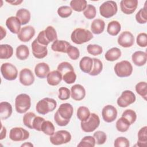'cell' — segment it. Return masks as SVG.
Masks as SVG:
<instances>
[{
    "mask_svg": "<svg viewBox=\"0 0 147 147\" xmlns=\"http://www.w3.org/2000/svg\"><path fill=\"white\" fill-rule=\"evenodd\" d=\"M74 108L69 103H62L54 115L56 123L60 126H65L68 124L72 117Z\"/></svg>",
    "mask_w": 147,
    "mask_h": 147,
    "instance_id": "obj_1",
    "label": "cell"
},
{
    "mask_svg": "<svg viewBox=\"0 0 147 147\" xmlns=\"http://www.w3.org/2000/svg\"><path fill=\"white\" fill-rule=\"evenodd\" d=\"M93 38L91 32L88 29L76 28L71 33V39L76 44L80 45L90 41Z\"/></svg>",
    "mask_w": 147,
    "mask_h": 147,
    "instance_id": "obj_2",
    "label": "cell"
},
{
    "mask_svg": "<svg viewBox=\"0 0 147 147\" xmlns=\"http://www.w3.org/2000/svg\"><path fill=\"white\" fill-rule=\"evenodd\" d=\"M56 106L57 102L54 99L44 98L37 103L36 109L38 113L41 115H45L49 112L53 111Z\"/></svg>",
    "mask_w": 147,
    "mask_h": 147,
    "instance_id": "obj_3",
    "label": "cell"
},
{
    "mask_svg": "<svg viewBox=\"0 0 147 147\" xmlns=\"http://www.w3.org/2000/svg\"><path fill=\"white\" fill-rule=\"evenodd\" d=\"M31 99L26 94H20L15 99V109L20 114L26 113L30 107Z\"/></svg>",
    "mask_w": 147,
    "mask_h": 147,
    "instance_id": "obj_4",
    "label": "cell"
},
{
    "mask_svg": "<svg viewBox=\"0 0 147 147\" xmlns=\"http://www.w3.org/2000/svg\"><path fill=\"white\" fill-rule=\"evenodd\" d=\"M71 134L70 133L65 130H58L50 136L49 141L54 145H60L67 144L71 140Z\"/></svg>",
    "mask_w": 147,
    "mask_h": 147,
    "instance_id": "obj_5",
    "label": "cell"
},
{
    "mask_svg": "<svg viewBox=\"0 0 147 147\" xmlns=\"http://www.w3.org/2000/svg\"><path fill=\"white\" fill-rule=\"evenodd\" d=\"M114 68L115 74L119 78L128 77L133 72L132 65L127 60H122L116 63Z\"/></svg>",
    "mask_w": 147,
    "mask_h": 147,
    "instance_id": "obj_6",
    "label": "cell"
},
{
    "mask_svg": "<svg viewBox=\"0 0 147 147\" xmlns=\"http://www.w3.org/2000/svg\"><path fill=\"white\" fill-rule=\"evenodd\" d=\"M99 124L100 119L99 116L96 114L92 113L86 121H81L80 126L83 131L91 133L98 128Z\"/></svg>",
    "mask_w": 147,
    "mask_h": 147,
    "instance_id": "obj_7",
    "label": "cell"
},
{
    "mask_svg": "<svg viewBox=\"0 0 147 147\" xmlns=\"http://www.w3.org/2000/svg\"><path fill=\"white\" fill-rule=\"evenodd\" d=\"M117 11V5L114 1H105L99 7L100 14L106 18L112 17L116 14Z\"/></svg>",
    "mask_w": 147,
    "mask_h": 147,
    "instance_id": "obj_8",
    "label": "cell"
},
{
    "mask_svg": "<svg viewBox=\"0 0 147 147\" xmlns=\"http://www.w3.org/2000/svg\"><path fill=\"white\" fill-rule=\"evenodd\" d=\"M2 76L7 80H14L18 76V71L15 65L10 63H3L1 66Z\"/></svg>",
    "mask_w": 147,
    "mask_h": 147,
    "instance_id": "obj_9",
    "label": "cell"
},
{
    "mask_svg": "<svg viewBox=\"0 0 147 147\" xmlns=\"http://www.w3.org/2000/svg\"><path fill=\"white\" fill-rule=\"evenodd\" d=\"M136 97L135 94L130 90L123 91L121 96L117 99V105L121 107H126L135 102Z\"/></svg>",
    "mask_w": 147,
    "mask_h": 147,
    "instance_id": "obj_10",
    "label": "cell"
},
{
    "mask_svg": "<svg viewBox=\"0 0 147 147\" xmlns=\"http://www.w3.org/2000/svg\"><path fill=\"white\" fill-rule=\"evenodd\" d=\"M29 133L26 129L21 127H15L11 129L9 138L13 141H23L29 137Z\"/></svg>",
    "mask_w": 147,
    "mask_h": 147,
    "instance_id": "obj_11",
    "label": "cell"
},
{
    "mask_svg": "<svg viewBox=\"0 0 147 147\" xmlns=\"http://www.w3.org/2000/svg\"><path fill=\"white\" fill-rule=\"evenodd\" d=\"M118 112L117 109L113 105H108L105 106L102 110V116L104 121L111 123L115 121L117 117Z\"/></svg>",
    "mask_w": 147,
    "mask_h": 147,
    "instance_id": "obj_12",
    "label": "cell"
},
{
    "mask_svg": "<svg viewBox=\"0 0 147 147\" xmlns=\"http://www.w3.org/2000/svg\"><path fill=\"white\" fill-rule=\"evenodd\" d=\"M118 44L123 48L131 47L134 43V37L133 34L129 31L122 32L117 40Z\"/></svg>",
    "mask_w": 147,
    "mask_h": 147,
    "instance_id": "obj_13",
    "label": "cell"
},
{
    "mask_svg": "<svg viewBox=\"0 0 147 147\" xmlns=\"http://www.w3.org/2000/svg\"><path fill=\"white\" fill-rule=\"evenodd\" d=\"M20 82L25 86H29L34 82V76L32 71L27 68L21 70L19 74Z\"/></svg>",
    "mask_w": 147,
    "mask_h": 147,
    "instance_id": "obj_14",
    "label": "cell"
},
{
    "mask_svg": "<svg viewBox=\"0 0 147 147\" xmlns=\"http://www.w3.org/2000/svg\"><path fill=\"white\" fill-rule=\"evenodd\" d=\"M32 50L33 56L37 59H43L48 55L47 46L39 44L36 38L32 43Z\"/></svg>",
    "mask_w": 147,
    "mask_h": 147,
    "instance_id": "obj_15",
    "label": "cell"
},
{
    "mask_svg": "<svg viewBox=\"0 0 147 147\" xmlns=\"http://www.w3.org/2000/svg\"><path fill=\"white\" fill-rule=\"evenodd\" d=\"M34 28L30 25L22 28L17 34L18 38L22 42H26L29 41L35 34Z\"/></svg>",
    "mask_w": 147,
    "mask_h": 147,
    "instance_id": "obj_16",
    "label": "cell"
},
{
    "mask_svg": "<svg viewBox=\"0 0 147 147\" xmlns=\"http://www.w3.org/2000/svg\"><path fill=\"white\" fill-rule=\"evenodd\" d=\"M138 4L137 0H122L120 2L121 10L125 14H131L136 11Z\"/></svg>",
    "mask_w": 147,
    "mask_h": 147,
    "instance_id": "obj_17",
    "label": "cell"
},
{
    "mask_svg": "<svg viewBox=\"0 0 147 147\" xmlns=\"http://www.w3.org/2000/svg\"><path fill=\"white\" fill-rule=\"evenodd\" d=\"M71 96L76 101L83 100L86 96V90L83 86L79 84H76L71 88Z\"/></svg>",
    "mask_w": 147,
    "mask_h": 147,
    "instance_id": "obj_18",
    "label": "cell"
},
{
    "mask_svg": "<svg viewBox=\"0 0 147 147\" xmlns=\"http://www.w3.org/2000/svg\"><path fill=\"white\" fill-rule=\"evenodd\" d=\"M6 25L8 29L13 34H17L21 30V23L19 19L14 16H11L7 18Z\"/></svg>",
    "mask_w": 147,
    "mask_h": 147,
    "instance_id": "obj_19",
    "label": "cell"
},
{
    "mask_svg": "<svg viewBox=\"0 0 147 147\" xmlns=\"http://www.w3.org/2000/svg\"><path fill=\"white\" fill-rule=\"evenodd\" d=\"M131 60L134 65L138 67L144 65L147 60V54L145 52L138 51L133 53Z\"/></svg>",
    "mask_w": 147,
    "mask_h": 147,
    "instance_id": "obj_20",
    "label": "cell"
},
{
    "mask_svg": "<svg viewBox=\"0 0 147 147\" xmlns=\"http://www.w3.org/2000/svg\"><path fill=\"white\" fill-rule=\"evenodd\" d=\"M50 71L49 66L48 64L42 62L39 63L35 66L34 73L37 77L40 79L47 78Z\"/></svg>",
    "mask_w": 147,
    "mask_h": 147,
    "instance_id": "obj_21",
    "label": "cell"
},
{
    "mask_svg": "<svg viewBox=\"0 0 147 147\" xmlns=\"http://www.w3.org/2000/svg\"><path fill=\"white\" fill-rule=\"evenodd\" d=\"M62 79V75L57 70L49 72L47 76V82L48 84L52 86L58 85Z\"/></svg>",
    "mask_w": 147,
    "mask_h": 147,
    "instance_id": "obj_22",
    "label": "cell"
},
{
    "mask_svg": "<svg viewBox=\"0 0 147 147\" xmlns=\"http://www.w3.org/2000/svg\"><path fill=\"white\" fill-rule=\"evenodd\" d=\"M13 112L11 105L7 102H1L0 103V117L2 120L9 118Z\"/></svg>",
    "mask_w": 147,
    "mask_h": 147,
    "instance_id": "obj_23",
    "label": "cell"
},
{
    "mask_svg": "<svg viewBox=\"0 0 147 147\" xmlns=\"http://www.w3.org/2000/svg\"><path fill=\"white\" fill-rule=\"evenodd\" d=\"M71 44L65 40H56L51 45V49L57 52L67 53V49Z\"/></svg>",
    "mask_w": 147,
    "mask_h": 147,
    "instance_id": "obj_24",
    "label": "cell"
},
{
    "mask_svg": "<svg viewBox=\"0 0 147 147\" xmlns=\"http://www.w3.org/2000/svg\"><path fill=\"white\" fill-rule=\"evenodd\" d=\"M93 60L92 58L88 56L83 57L79 62V67L81 71L84 73L89 74L92 68Z\"/></svg>",
    "mask_w": 147,
    "mask_h": 147,
    "instance_id": "obj_25",
    "label": "cell"
},
{
    "mask_svg": "<svg viewBox=\"0 0 147 147\" xmlns=\"http://www.w3.org/2000/svg\"><path fill=\"white\" fill-rule=\"evenodd\" d=\"M105 27V21L102 19H95L91 24V33L95 34H99L102 33Z\"/></svg>",
    "mask_w": 147,
    "mask_h": 147,
    "instance_id": "obj_26",
    "label": "cell"
},
{
    "mask_svg": "<svg viewBox=\"0 0 147 147\" xmlns=\"http://www.w3.org/2000/svg\"><path fill=\"white\" fill-rule=\"evenodd\" d=\"M16 17L19 19L22 25H25L30 21L31 15L28 9L22 8L17 10Z\"/></svg>",
    "mask_w": 147,
    "mask_h": 147,
    "instance_id": "obj_27",
    "label": "cell"
},
{
    "mask_svg": "<svg viewBox=\"0 0 147 147\" xmlns=\"http://www.w3.org/2000/svg\"><path fill=\"white\" fill-rule=\"evenodd\" d=\"M121 51L117 47H113L109 49L105 55V57L107 61H114L118 60L121 56Z\"/></svg>",
    "mask_w": 147,
    "mask_h": 147,
    "instance_id": "obj_28",
    "label": "cell"
},
{
    "mask_svg": "<svg viewBox=\"0 0 147 147\" xmlns=\"http://www.w3.org/2000/svg\"><path fill=\"white\" fill-rule=\"evenodd\" d=\"M13 54V48L9 44L0 45V59H8L10 58Z\"/></svg>",
    "mask_w": 147,
    "mask_h": 147,
    "instance_id": "obj_29",
    "label": "cell"
},
{
    "mask_svg": "<svg viewBox=\"0 0 147 147\" xmlns=\"http://www.w3.org/2000/svg\"><path fill=\"white\" fill-rule=\"evenodd\" d=\"M121 29V25L120 23L116 20H113L108 24L107 32L111 36H115L119 33Z\"/></svg>",
    "mask_w": 147,
    "mask_h": 147,
    "instance_id": "obj_30",
    "label": "cell"
},
{
    "mask_svg": "<svg viewBox=\"0 0 147 147\" xmlns=\"http://www.w3.org/2000/svg\"><path fill=\"white\" fill-rule=\"evenodd\" d=\"M16 55L17 58L20 60H26L29 55V48L23 44L19 45L16 48Z\"/></svg>",
    "mask_w": 147,
    "mask_h": 147,
    "instance_id": "obj_31",
    "label": "cell"
},
{
    "mask_svg": "<svg viewBox=\"0 0 147 147\" xmlns=\"http://www.w3.org/2000/svg\"><path fill=\"white\" fill-rule=\"evenodd\" d=\"M137 146L144 147L146 145L147 143V126H145L141 128L138 132Z\"/></svg>",
    "mask_w": 147,
    "mask_h": 147,
    "instance_id": "obj_32",
    "label": "cell"
},
{
    "mask_svg": "<svg viewBox=\"0 0 147 147\" xmlns=\"http://www.w3.org/2000/svg\"><path fill=\"white\" fill-rule=\"evenodd\" d=\"M87 6V2L86 0H72L70 2L71 8L77 12L84 11Z\"/></svg>",
    "mask_w": 147,
    "mask_h": 147,
    "instance_id": "obj_33",
    "label": "cell"
},
{
    "mask_svg": "<svg viewBox=\"0 0 147 147\" xmlns=\"http://www.w3.org/2000/svg\"><path fill=\"white\" fill-rule=\"evenodd\" d=\"M146 3L147 1L145 2L144 7L141 8L136 14V20L138 23L140 24H144L147 22Z\"/></svg>",
    "mask_w": 147,
    "mask_h": 147,
    "instance_id": "obj_34",
    "label": "cell"
},
{
    "mask_svg": "<svg viewBox=\"0 0 147 147\" xmlns=\"http://www.w3.org/2000/svg\"><path fill=\"white\" fill-rule=\"evenodd\" d=\"M45 37L50 43L57 40V34L55 29L52 26H48L44 30Z\"/></svg>",
    "mask_w": 147,
    "mask_h": 147,
    "instance_id": "obj_35",
    "label": "cell"
},
{
    "mask_svg": "<svg viewBox=\"0 0 147 147\" xmlns=\"http://www.w3.org/2000/svg\"><path fill=\"white\" fill-rule=\"evenodd\" d=\"M130 124L129 121L125 118L121 117L119 118L115 123V127L118 131L120 132H126L129 129Z\"/></svg>",
    "mask_w": 147,
    "mask_h": 147,
    "instance_id": "obj_36",
    "label": "cell"
},
{
    "mask_svg": "<svg viewBox=\"0 0 147 147\" xmlns=\"http://www.w3.org/2000/svg\"><path fill=\"white\" fill-rule=\"evenodd\" d=\"M93 65L91 72L88 74L91 76L98 75L103 69L102 62L98 59L92 58Z\"/></svg>",
    "mask_w": 147,
    "mask_h": 147,
    "instance_id": "obj_37",
    "label": "cell"
},
{
    "mask_svg": "<svg viewBox=\"0 0 147 147\" xmlns=\"http://www.w3.org/2000/svg\"><path fill=\"white\" fill-rule=\"evenodd\" d=\"M90 111L86 106H80L76 112V116L80 121H86L90 116Z\"/></svg>",
    "mask_w": 147,
    "mask_h": 147,
    "instance_id": "obj_38",
    "label": "cell"
},
{
    "mask_svg": "<svg viewBox=\"0 0 147 147\" xmlns=\"http://www.w3.org/2000/svg\"><path fill=\"white\" fill-rule=\"evenodd\" d=\"M96 144L95 138L93 136H87L84 137L78 144L79 147H94Z\"/></svg>",
    "mask_w": 147,
    "mask_h": 147,
    "instance_id": "obj_39",
    "label": "cell"
},
{
    "mask_svg": "<svg viewBox=\"0 0 147 147\" xmlns=\"http://www.w3.org/2000/svg\"><path fill=\"white\" fill-rule=\"evenodd\" d=\"M55 126L52 122L44 121L41 126V131L47 136H52L55 133Z\"/></svg>",
    "mask_w": 147,
    "mask_h": 147,
    "instance_id": "obj_40",
    "label": "cell"
},
{
    "mask_svg": "<svg viewBox=\"0 0 147 147\" xmlns=\"http://www.w3.org/2000/svg\"><path fill=\"white\" fill-rule=\"evenodd\" d=\"M136 91L138 94L142 96L145 100L147 97V83L146 82H140L135 87Z\"/></svg>",
    "mask_w": 147,
    "mask_h": 147,
    "instance_id": "obj_41",
    "label": "cell"
},
{
    "mask_svg": "<svg viewBox=\"0 0 147 147\" xmlns=\"http://www.w3.org/2000/svg\"><path fill=\"white\" fill-rule=\"evenodd\" d=\"M63 80L68 84L74 83L76 79V75L74 69L69 70L62 75Z\"/></svg>",
    "mask_w": 147,
    "mask_h": 147,
    "instance_id": "obj_42",
    "label": "cell"
},
{
    "mask_svg": "<svg viewBox=\"0 0 147 147\" xmlns=\"http://www.w3.org/2000/svg\"><path fill=\"white\" fill-rule=\"evenodd\" d=\"M36 117V114L33 112H28L25 114L23 117L24 125L30 129H33V122Z\"/></svg>",
    "mask_w": 147,
    "mask_h": 147,
    "instance_id": "obj_43",
    "label": "cell"
},
{
    "mask_svg": "<svg viewBox=\"0 0 147 147\" xmlns=\"http://www.w3.org/2000/svg\"><path fill=\"white\" fill-rule=\"evenodd\" d=\"M122 117L126 118L131 125L133 124L137 119V114L136 112L131 109H127L125 110L122 114Z\"/></svg>",
    "mask_w": 147,
    "mask_h": 147,
    "instance_id": "obj_44",
    "label": "cell"
},
{
    "mask_svg": "<svg viewBox=\"0 0 147 147\" xmlns=\"http://www.w3.org/2000/svg\"><path fill=\"white\" fill-rule=\"evenodd\" d=\"M96 14V10L95 7L91 4L87 5L86 8L83 11V15L84 17L88 19L91 20L95 17Z\"/></svg>",
    "mask_w": 147,
    "mask_h": 147,
    "instance_id": "obj_45",
    "label": "cell"
},
{
    "mask_svg": "<svg viewBox=\"0 0 147 147\" xmlns=\"http://www.w3.org/2000/svg\"><path fill=\"white\" fill-rule=\"evenodd\" d=\"M88 53L93 56H98L103 52V48L101 46L96 44H89L87 47Z\"/></svg>",
    "mask_w": 147,
    "mask_h": 147,
    "instance_id": "obj_46",
    "label": "cell"
},
{
    "mask_svg": "<svg viewBox=\"0 0 147 147\" xmlns=\"http://www.w3.org/2000/svg\"><path fill=\"white\" fill-rule=\"evenodd\" d=\"M57 12L59 16L65 18L69 17L71 15L72 10L71 7L68 6H61L58 8Z\"/></svg>",
    "mask_w": 147,
    "mask_h": 147,
    "instance_id": "obj_47",
    "label": "cell"
},
{
    "mask_svg": "<svg viewBox=\"0 0 147 147\" xmlns=\"http://www.w3.org/2000/svg\"><path fill=\"white\" fill-rule=\"evenodd\" d=\"M93 137L95 138V142L97 145H102L105 144L107 140V136L106 133L100 130L95 131L93 134Z\"/></svg>",
    "mask_w": 147,
    "mask_h": 147,
    "instance_id": "obj_48",
    "label": "cell"
},
{
    "mask_svg": "<svg viewBox=\"0 0 147 147\" xmlns=\"http://www.w3.org/2000/svg\"><path fill=\"white\" fill-rule=\"evenodd\" d=\"M67 53L69 57L73 60H77L80 56V52L79 49L71 45H70L68 47Z\"/></svg>",
    "mask_w": 147,
    "mask_h": 147,
    "instance_id": "obj_49",
    "label": "cell"
},
{
    "mask_svg": "<svg viewBox=\"0 0 147 147\" xmlns=\"http://www.w3.org/2000/svg\"><path fill=\"white\" fill-rule=\"evenodd\" d=\"M59 95L58 98L61 100H65L68 99L71 96V91L70 90L64 87H61L59 88Z\"/></svg>",
    "mask_w": 147,
    "mask_h": 147,
    "instance_id": "obj_50",
    "label": "cell"
},
{
    "mask_svg": "<svg viewBox=\"0 0 147 147\" xmlns=\"http://www.w3.org/2000/svg\"><path fill=\"white\" fill-rule=\"evenodd\" d=\"M114 146L115 147H129L130 146V142L125 137H119L115 140Z\"/></svg>",
    "mask_w": 147,
    "mask_h": 147,
    "instance_id": "obj_51",
    "label": "cell"
},
{
    "mask_svg": "<svg viewBox=\"0 0 147 147\" xmlns=\"http://www.w3.org/2000/svg\"><path fill=\"white\" fill-rule=\"evenodd\" d=\"M137 44L140 47L145 48L147 46V34L146 33H139L136 38Z\"/></svg>",
    "mask_w": 147,
    "mask_h": 147,
    "instance_id": "obj_52",
    "label": "cell"
},
{
    "mask_svg": "<svg viewBox=\"0 0 147 147\" xmlns=\"http://www.w3.org/2000/svg\"><path fill=\"white\" fill-rule=\"evenodd\" d=\"M45 121V119L41 117L36 116L33 122V129L37 131H41V126Z\"/></svg>",
    "mask_w": 147,
    "mask_h": 147,
    "instance_id": "obj_53",
    "label": "cell"
},
{
    "mask_svg": "<svg viewBox=\"0 0 147 147\" xmlns=\"http://www.w3.org/2000/svg\"><path fill=\"white\" fill-rule=\"evenodd\" d=\"M36 40L39 44H40L42 45L47 46L49 44V42L48 41V40H47V38L45 37L44 30H42L38 33L37 38H36Z\"/></svg>",
    "mask_w": 147,
    "mask_h": 147,
    "instance_id": "obj_54",
    "label": "cell"
},
{
    "mask_svg": "<svg viewBox=\"0 0 147 147\" xmlns=\"http://www.w3.org/2000/svg\"><path fill=\"white\" fill-rule=\"evenodd\" d=\"M6 136V129L5 127H4L2 125L1 126V138L0 140H2L4 138H5Z\"/></svg>",
    "mask_w": 147,
    "mask_h": 147,
    "instance_id": "obj_55",
    "label": "cell"
},
{
    "mask_svg": "<svg viewBox=\"0 0 147 147\" xmlns=\"http://www.w3.org/2000/svg\"><path fill=\"white\" fill-rule=\"evenodd\" d=\"M6 1V2L12 5H18L23 2L22 0H11V1Z\"/></svg>",
    "mask_w": 147,
    "mask_h": 147,
    "instance_id": "obj_56",
    "label": "cell"
},
{
    "mask_svg": "<svg viewBox=\"0 0 147 147\" xmlns=\"http://www.w3.org/2000/svg\"><path fill=\"white\" fill-rule=\"evenodd\" d=\"M0 28H1V40H2L6 35V31L2 26H1Z\"/></svg>",
    "mask_w": 147,
    "mask_h": 147,
    "instance_id": "obj_57",
    "label": "cell"
},
{
    "mask_svg": "<svg viewBox=\"0 0 147 147\" xmlns=\"http://www.w3.org/2000/svg\"><path fill=\"white\" fill-rule=\"evenodd\" d=\"M21 146V147H23V146L32 147V146H33V145L31 142H25L24 144H22Z\"/></svg>",
    "mask_w": 147,
    "mask_h": 147,
    "instance_id": "obj_58",
    "label": "cell"
}]
</instances>
